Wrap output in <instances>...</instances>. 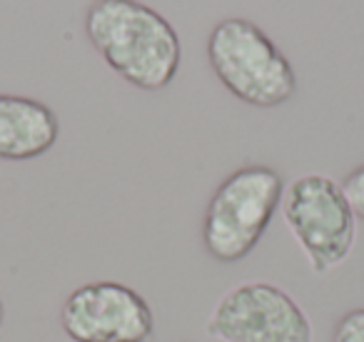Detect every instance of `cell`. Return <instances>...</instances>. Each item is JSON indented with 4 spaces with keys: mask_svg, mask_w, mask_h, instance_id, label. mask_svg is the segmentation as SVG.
<instances>
[{
    "mask_svg": "<svg viewBox=\"0 0 364 342\" xmlns=\"http://www.w3.org/2000/svg\"><path fill=\"white\" fill-rule=\"evenodd\" d=\"M284 182L269 165H242L230 172L208 200L203 245L215 262L235 265L257 247L277 207Z\"/></svg>",
    "mask_w": 364,
    "mask_h": 342,
    "instance_id": "obj_3",
    "label": "cell"
},
{
    "mask_svg": "<svg viewBox=\"0 0 364 342\" xmlns=\"http://www.w3.org/2000/svg\"><path fill=\"white\" fill-rule=\"evenodd\" d=\"M282 215L314 275H327L349 257L357 217L337 180L319 172L294 177L282 195Z\"/></svg>",
    "mask_w": 364,
    "mask_h": 342,
    "instance_id": "obj_4",
    "label": "cell"
},
{
    "mask_svg": "<svg viewBox=\"0 0 364 342\" xmlns=\"http://www.w3.org/2000/svg\"><path fill=\"white\" fill-rule=\"evenodd\" d=\"M60 138L50 105L26 95L0 93V160L23 162L46 155Z\"/></svg>",
    "mask_w": 364,
    "mask_h": 342,
    "instance_id": "obj_7",
    "label": "cell"
},
{
    "mask_svg": "<svg viewBox=\"0 0 364 342\" xmlns=\"http://www.w3.org/2000/svg\"><path fill=\"white\" fill-rule=\"evenodd\" d=\"M3 320H6V305H3V297H0V327H3Z\"/></svg>",
    "mask_w": 364,
    "mask_h": 342,
    "instance_id": "obj_10",
    "label": "cell"
},
{
    "mask_svg": "<svg viewBox=\"0 0 364 342\" xmlns=\"http://www.w3.org/2000/svg\"><path fill=\"white\" fill-rule=\"evenodd\" d=\"M60 325L73 342H147L155 315L150 302L130 285L95 280L65 297Z\"/></svg>",
    "mask_w": 364,
    "mask_h": 342,
    "instance_id": "obj_6",
    "label": "cell"
},
{
    "mask_svg": "<svg viewBox=\"0 0 364 342\" xmlns=\"http://www.w3.org/2000/svg\"><path fill=\"white\" fill-rule=\"evenodd\" d=\"M82 31L107 68L137 90H162L180 71V36L167 18L140 0H92Z\"/></svg>",
    "mask_w": 364,
    "mask_h": 342,
    "instance_id": "obj_1",
    "label": "cell"
},
{
    "mask_svg": "<svg viewBox=\"0 0 364 342\" xmlns=\"http://www.w3.org/2000/svg\"><path fill=\"white\" fill-rule=\"evenodd\" d=\"M332 342H364V307H354L339 317Z\"/></svg>",
    "mask_w": 364,
    "mask_h": 342,
    "instance_id": "obj_8",
    "label": "cell"
},
{
    "mask_svg": "<svg viewBox=\"0 0 364 342\" xmlns=\"http://www.w3.org/2000/svg\"><path fill=\"white\" fill-rule=\"evenodd\" d=\"M205 332L218 342H312V322L302 305L262 280L225 292L208 315Z\"/></svg>",
    "mask_w": 364,
    "mask_h": 342,
    "instance_id": "obj_5",
    "label": "cell"
},
{
    "mask_svg": "<svg viewBox=\"0 0 364 342\" xmlns=\"http://www.w3.org/2000/svg\"><path fill=\"white\" fill-rule=\"evenodd\" d=\"M342 190L349 207H352L354 217L364 220V162L347 172V177L342 180Z\"/></svg>",
    "mask_w": 364,
    "mask_h": 342,
    "instance_id": "obj_9",
    "label": "cell"
},
{
    "mask_svg": "<svg viewBox=\"0 0 364 342\" xmlns=\"http://www.w3.org/2000/svg\"><path fill=\"white\" fill-rule=\"evenodd\" d=\"M208 63L230 95L252 108H279L297 93L292 63L247 18H225L208 38Z\"/></svg>",
    "mask_w": 364,
    "mask_h": 342,
    "instance_id": "obj_2",
    "label": "cell"
}]
</instances>
